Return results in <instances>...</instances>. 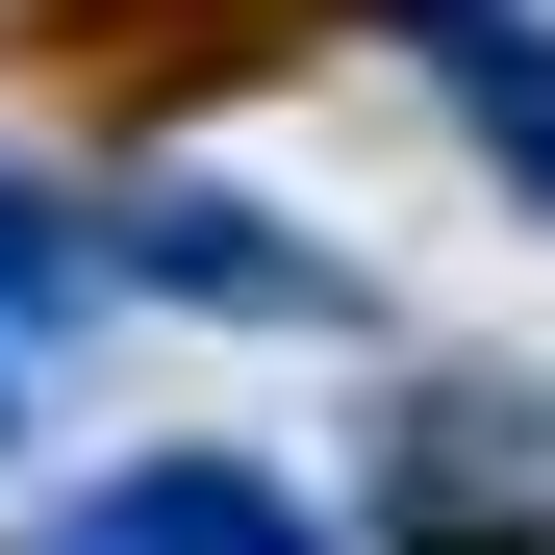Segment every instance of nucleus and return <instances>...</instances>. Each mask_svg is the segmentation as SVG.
I'll list each match as a JSON object with an SVG mask.
<instances>
[{"label": "nucleus", "instance_id": "5", "mask_svg": "<svg viewBox=\"0 0 555 555\" xmlns=\"http://www.w3.org/2000/svg\"><path fill=\"white\" fill-rule=\"evenodd\" d=\"M51 278H76V253L26 228V177H0V328H26V304H51Z\"/></svg>", "mask_w": 555, "mask_h": 555}, {"label": "nucleus", "instance_id": "1", "mask_svg": "<svg viewBox=\"0 0 555 555\" xmlns=\"http://www.w3.org/2000/svg\"><path fill=\"white\" fill-rule=\"evenodd\" d=\"M127 278H177V304H253V328H328V253H278L253 203H228V177H152V203L102 228Z\"/></svg>", "mask_w": 555, "mask_h": 555}, {"label": "nucleus", "instance_id": "2", "mask_svg": "<svg viewBox=\"0 0 555 555\" xmlns=\"http://www.w3.org/2000/svg\"><path fill=\"white\" fill-rule=\"evenodd\" d=\"M379 505H404V530H505V505H555V404H505V379H429Z\"/></svg>", "mask_w": 555, "mask_h": 555}, {"label": "nucleus", "instance_id": "4", "mask_svg": "<svg viewBox=\"0 0 555 555\" xmlns=\"http://www.w3.org/2000/svg\"><path fill=\"white\" fill-rule=\"evenodd\" d=\"M404 26H429V76H454V102H480V152L555 203V26H505V0H404Z\"/></svg>", "mask_w": 555, "mask_h": 555}, {"label": "nucleus", "instance_id": "3", "mask_svg": "<svg viewBox=\"0 0 555 555\" xmlns=\"http://www.w3.org/2000/svg\"><path fill=\"white\" fill-rule=\"evenodd\" d=\"M76 555H328L278 480H228V454H152L127 505H76Z\"/></svg>", "mask_w": 555, "mask_h": 555}]
</instances>
